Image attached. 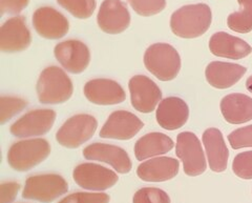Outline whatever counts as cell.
<instances>
[{
  "label": "cell",
  "mask_w": 252,
  "mask_h": 203,
  "mask_svg": "<svg viewBox=\"0 0 252 203\" xmlns=\"http://www.w3.org/2000/svg\"><path fill=\"white\" fill-rule=\"evenodd\" d=\"M211 21L212 13L207 4H188L171 15L170 28L175 35L190 39L206 33Z\"/></svg>",
  "instance_id": "1"
},
{
  "label": "cell",
  "mask_w": 252,
  "mask_h": 203,
  "mask_svg": "<svg viewBox=\"0 0 252 203\" xmlns=\"http://www.w3.org/2000/svg\"><path fill=\"white\" fill-rule=\"evenodd\" d=\"M73 82L62 68H46L37 82V95L43 104H58L73 95Z\"/></svg>",
  "instance_id": "2"
},
{
  "label": "cell",
  "mask_w": 252,
  "mask_h": 203,
  "mask_svg": "<svg viewBox=\"0 0 252 203\" xmlns=\"http://www.w3.org/2000/svg\"><path fill=\"white\" fill-rule=\"evenodd\" d=\"M144 65L148 72L161 81H170L181 69V58L177 50L167 43H155L144 55Z\"/></svg>",
  "instance_id": "3"
},
{
  "label": "cell",
  "mask_w": 252,
  "mask_h": 203,
  "mask_svg": "<svg viewBox=\"0 0 252 203\" xmlns=\"http://www.w3.org/2000/svg\"><path fill=\"white\" fill-rule=\"evenodd\" d=\"M51 154V145L45 139H29L14 143L7 153L10 167L18 171H28L40 165Z\"/></svg>",
  "instance_id": "4"
},
{
  "label": "cell",
  "mask_w": 252,
  "mask_h": 203,
  "mask_svg": "<svg viewBox=\"0 0 252 203\" xmlns=\"http://www.w3.org/2000/svg\"><path fill=\"white\" fill-rule=\"evenodd\" d=\"M68 191L65 179L57 174L31 176L26 181L22 198L28 200L51 203Z\"/></svg>",
  "instance_id": "5"
},
{
  "label": "cell",
  "mask_w": 252,
  "mask_h": 203,
  "mask_svg": "<svg viewBox=\"0 0 252 203\" xmlns=\"http://www.w3.org/2000/svg\"><path fill=\"white\" fill-rule=\"evenodd\" d=\"M97 128L98 122L94 116L79 114L69 118L59 129L56 134V140L62 146L76 148L89 141Z\"/></svg>",
  "instance_id": "6"
},
{
  "label": "cell",
  "mask_w": 252,
  "mask_h": 203,
  "mask_svg": "<svg viewBox=\"0 0 252 203\" xmlns=\"http://www.w3.org/2000/svg\"><path fill=\"white\" fill-rule=\"evenodd\" d=\"M176 154L183 162L184 173L199 176L206 170L207 165L199 138L191 132L180 133L177 138Z\"/></svg>",
  "instance_id": "7"
},
{
  "label": "cell",
  "mask_w": 252,
  "mask_h": 203,
  "mask_svg": "<svg viewBox=\"0 0 252 203\" xmlns=\"http://www.w3.org/2000/svg\"><path fill=\"white\" fill-rule=\"evenodd\" d=\"M75 182L88 191L102 192L113 187L118 182V175L107 168L96 163H82L73 171Z\"/></svg>",
  "instance_id": "8"
},
{
  "label": "cell",
  "mask_w": 252,
  "mask_h": 203,
  "mask_svg": "<svg viewBox=\"0 0 252 203\" xmlns=\"http://www.w3.org/2000/svg\"><path fill=\"white\" fill-rule=\"evenodd\" d=\"M56 119L53 110H35L23 115L10 129L11 134L18 138L42 136L49 133Z\"/></svg>",
  "instance_id": "9"
},
{
  "label": "cell",
  "mask_w": 252,
  "mask_h": 203,
  "mask_svg": "<svg viewBox=\"0 0 252 203\" xmlns=\"http://www.w3.org/2000/svg\"><path fill=\"white\" fill-rule=\"evenodd\" d=\"M131 105L140 113H152L162 98L160 88L148 77L138 75L129 80Z\"/></svg>",
  "instance_id": "10"
},
{
  "label": "cell",
  "mask_w": 252,
  "mask_h": 203,
  "mask_svg": "<svg viewBox=\"0 0 252 203\" xmlns=\"http://www.w3.org/2000/svg\"><path fill=\"white\" fill-rule=\"evenodd\" d=\"M143 127L144 123L136 115L126 111H117L109 115L107 121L100 131V137L129 140L135 137Z\"/></svg>",
  "instance_id": "11"
},
{
  "label": "cell",
  "mask_w": 252,
  "mask_h": 203,
  "mask_svg": "<svg viewBox=\"0 0 252 203\" xmlns=\"http://www.w3.org/2000/svg\"><path fill=\"white\" fill-rule=\"evenodd\" d=\"M55 56L67 72L80 74L88 68L91 53L86 44L79 40H67L55 46Z\"/></svg>",
  "instance_id": "12"
},
{
  "label": "cell",
  "mask_w": 252,
  "mask_h": 203,
  "mask_svg": "<svg viewBox=\"0 0 252 203\" xmlns=\"http://www.w3.org/2000/svg\"><path fill=\"white\" fill-rule=\"evenodd\" d=\"M99 28L107 34H120L129 27L130 14L121 0H104L97 16Z\"/></svg>",
  "instance_id": "13"
},
{
  "label": "cell",
  "mask_w": 252,
  "mask_h": 203,
  "mask_svg": "<svg viewBox=\"0 0 252 203\" xmlns=\"http://www.w3.org/2000/svg\"><path fill=\"white\" fill-rule=\"evenodd\" d=\"M83 156L88 160L107 163L120 174L129 173L132 167L129 156L126 151L112 144L93 143L84 148Z\"/></svg>",
  "instance_id": "14"
},
{
  "label": "cell",
  "mask_w": 252,
  "mask_h": 203,
  "mask_svg": "<svg viewBox=\"0 0 252 203\" xmlns=\"http://www.w3.org/2000/svg\"><path fill=\"white\" fill-rule=\"evenodd\" d=\"M31 42L32 36L25 18L20 16L13 17L3 23L0 30V49L2 52L25 51Z\"/></svg>",
  "instance_id": "15"
},
{
  "label": "cell",
  "mask_w": 252,
  "mask_h": 203,
  "mask_svg": "<svg viewBox=\"0 0 252 203\" xmlns=\"http://www.w3.org/2000/svg\"><path fill=\"white\" fill-rule=\"evenodd\" d=\"M33 26L36 32L46 39L64 37L69 29L68 20L53 7L43 6L33 15Z\"/></svg>",
  "instance_id": "16"
},
{
  "label": "cell",
  "mask_w": 252,
  "mask_h": 203,
  "mask_svg": "<svg viewBox=\"0 0 252 203\" xmlns=\"http://www.w3.org/2000/svg\"><path fill=\"white\" fill-rule=\"evenodd\" d=\"M84 95L91 102L99 105L122 103L125 92L121 85L110 79H93L85 83Z\"/></svg>",
  "instance_id": "17"
},
{
  "label": "cell",
  "mask_w": 252,
  "mask_h": 203,
  "mask_svg": "<svg viewBox=\"0 0 252 203\" xmlns=\"http://www.w3.org/2000/svg\"><path fill=\"white\" fill-rule=\"evenodd\" d=\"M156 117L162 129L175 131L185 126L189 117V108L183 99L168 97L160 102Z\"/></svg>",
  "instance_id": "18"
},
{
  "label": "cell",
  "mask_w": 252,
  "mask_h": 203,
  "mask_svg": "<svg viewBox=\"0 0 252 203\" xmlns=\"http://www.w3.org/2000/svg\"><path fill=\"white\" fill-rule=\"evenodd\" d=\"M209 50L215 56L234 60L245 58L252 53V48L245 40L225 32L212 35Z\"/></svg>",
  "instance_id": "19"
},
{
  "label": "cell",
  "mask_w": 252,
  "mask_h": 203,
  "mask_svg": "<svg viewBox=\"0 0 252 203\" xmlns=\"http://www.w3.org/2000/svg\"><path fill=\"white\" fill-rule=\"evenodd\" d=\"M246 72L247 68L243 66L230 62L214 61L207 66L205 76L211 87L224 90L231 88L239 82Z\"/></svg>",
  "instance_id": "20"
},
{
  "label": "cell",
  "mask_w": 252,
  "mask_h": 203,
  "mask_svg": "<svg viewBox=\"0 0 252 203\" xmlns=\"http://www.w3.org/2000/svg\"><path fill=\"white\" fill-rule=\"evenodd\" d=\"M180 162L171 157H159L145 161L138 167L137 175L146 182H163L175 178Z\"/></svg>",
  "instance_id": "21"
},
{
  "label": "cell",
  "mask_w": 252,
  "mask_h": 203,
  "mask_svg": "<svg viewBox=\"0 0 252 203\" xmlns=\"http://www.w3.org/2000/svg\"><path fill=\"white\" fill-rule=\"evenodd\" d=\"M203 143L206 150L210 169L216 173H222L227 169L229 159V151L222 132L214 128L207 129L203 134Z\"/></svg>",
  "instance_id": "22"
},
{
  "label": "cell",
  "mask_w": 252,
  "mask_h": 203,
  "mask_svg": "<svg viewBox=\"0 0 252 203\" xmlns=\"http://www.w3.org/2000/svg\"><path fill=\"white\" fill-rule=\"evenodd\" d=\"M220 112L227 122L242 124L252 120V98L244 94H230L220 101Z\"/></svg>",
  "instance_id": "23"
},
{
  "label": "cell",
  "mask_w": 252,
  "mask_h": 203,
  "mask_svg": "<svg viewBox=\"0 0 252 203\" xmlns=\"http://www.w3.org/2000/svg\"><path fill=\"white\" fill-rule=\"evenodd\" d=\"M175 143L172 139L162 133H151L140 138L135 144V155L139 161L166 154L171 151Z\"/></svg>",
  "instance_id": "24"
},
{
  "label": "cell",
  "mask_w": 252,
  "mask_h": 203,
  "mask_svg": "<svg viewBox=\"0 0 252 203\" xmlns=\"http://www.w3.org/2000/svg\"><path fill=\"white\" fill-rule=\"evenodd\" d=\"M240 10L230 14L227 25L236 33L246 34L252 31V0H238Z\"/></svg>",
  "instance_id": "25"
},
{
  "label": "cell",
  "mask_w": 252,
  "mask_h": 203,
  "mask_svg": "<svg viewBox=\"0 0 252 203\" xmlns=\"http://www.w3.org/2000/svg\"><path fill=\"white\" fill-rule=\"evenodd\" d=\"M57 2L79 19L90 18L96 9L94 0H57Z\"/></svg>",
  "instance_id": "26"
},
{
  "label": "cell",
  "mask_w": 252,
  "mask_h": 203,
  "mask_svg": "<svg viewBox=\"0 0 252 203\" xmlns=\"http://www.w3.org/2000/svg\"><path fill=\"white\" fill-rule=\"evenodd\" d=\"M27 106L28 102L21 98L2 96L0 99V123L4 124Z\"/></svg>",
  "instance_id": "27"
},
{
  "label": "cell",
  "mask_w": 252,
  "mask_h": 203,
  "mask_svg": "<svg viewBox=\"0 0 252 203\" xmlns=\"http://www.w3.org/2000/svg\"><path fill=\"white\" fill-rule=\"evenodd\" d=\"M132 203H171L166 192L157 187H143L132 198Z\"/></svg>",
  "instance_id": "28"
},
{
  "label": "cell",
  "mask_w": 252,
  "mask_h": 203,
  "mask_svg": "<svg viewBox=\"0 0 252 203\" xmlns=\"http://www.w3.org/2000/svg\"><path fill=\"white\" fill-rule=\"evenodd\" d=\"M127 1L133 11L145 17L159 14L166 6L165 0H127Z\"/></svg>",
  "instance_id": "29"
},
{
  "label": "cell",
  "mask_w": 252,
  "mask_h": 203,
  "mask_svg": "<svg viewBox=\"0 0 252 203\" xmlns=\"http://www.w3.org/2000/svg\"><path fill=\"white\" fill-rule=\"evenodd\" d=\"M232 170L236 176L242 179H246V180L252 179V151L236 155L232 162Z\"/></svg>",
  "instance_id": "30"
},
{
  "label": "cell",
  "mask_w": 252,
  "mask_h": 203,
  "mask_svg": "<svg viewBox=\"0 0 252 203\" xmlns=\"http://www.w3.org/2000/svg\"><path fill=\"white\" fill-rule=\"evenodd\" d=\"M109 196L104 193L77 192L61 199L58 203H109Z\"/></svg>",
  "instance_id": "31"
},
{
  "label": "cell",
  "mask_w": 252,
  "mask_h": 203,
  "mask_svg": "<svg viewBox=\"0 0 252 203\" xmlns=\"http://www.w3.org/2000/svg\"><path fill=\"white\" fill-rule=\"evenodd\" d=\"M228 141H229L233 150H240L243 147H252V124L233 131L228 136Z\"/></svg>",
  "instance_id": "32"
},
{
  "label": "cell",
  "mask_w": 252,
  "mask_h": 203,
  "mask_svg": "<svg viewBox=\"0 0 252 203\" xmlns=\"http://www.w3.org/2000/svg\"><path fill=\"white\" fill-rule=\"evenodd\" d=\"M30 0H0L1 14H19L28 6Z\"/></svg>",
  "instance_id": "33"
},
{
  "label": "cell",
  "mask_w": 252,
  "mask_h": 203,
  "mask_svg": "<svg viewBox=\"0 0 252 203\" xmlns=\"http://www.w3.org/2000/svg\"><path fill=\"white\" fill-rule=\"evenodd\" d=\"M20 190V184L17 182H3L0 185L1 203H12Z\"/></svg>",
  "instance_id": "34"
},
{
  "label": "cell",
  "mask_w": 252,
  "mask_h": 203,
  "mask_svg": "<svg viewBox=\"0 0 252 203\" xmlns=\"http://www.w3.org/2000/svg\"><path fill=\"white\" fill-rule=\"evenodd\" d=\"M246 88L252 94V76H250L246 81Z\"/></svg>",
  "instance_id": "35"
}]
</instances>
